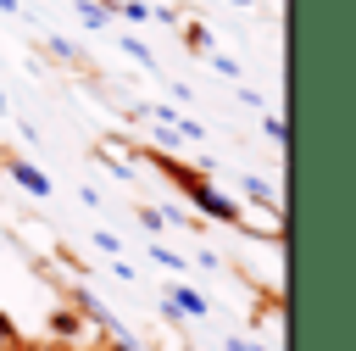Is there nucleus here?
Here are the masks:
<instances>
[{"mask_svg":"<svg viewBox=\"0 0 356 351\" xmlns=\"http://www.w3.org/2000/svg\"><path fill=\"white\" fill-rule=\"evenodd\" d=\"M0 351H17V329H11L6 312H0Z\"/></svg>","mask_w":356,"mask_h":351,"instance_id":"obj_13","label":"nucleus"},{"mask_svg":"<svg viewBox=\"0 0 356 351\" xmlns=\"http://www.w3.org/2000/svg\"><path fill=\"white\" fill-rule=\"evenodd\" d=\"M211 67H217L222 78H239V61H234V56H222V50H211Z\"/></svg>","mask_w":356,"mask_h":351,"instance_id":"obj_10","label":"nucleus"},{"mask_svg":"<svg viewBox=\"0 0 356 351\" xmlns=\"http://www.w3.org/2000/svg\"><path fill=\"white\" fill-rule=\"evenodd\" d=\"M239 189H245V195H250L256 206H267V217H284V206H278V195H273V184H261L256 173H245V178H239Z\"/></svg>","mask_w":356,"mask_h":351,"instance_id":"obj_4","label":"nucleus"},{"mask_svg":"<svg viewBox=\"0 0 356 351\" xmlns=\"http://www.w3.org/2000/svg\"><path fill=\"white\" fill-rule=\"evenodd\" d=\"M150 262H161L167 273H178V267H184V256H178V251H167V245H150Z\"/></svg>","mask_w":356,"mask_h":351,"instance_id":"obj_8","label":"nucleus"},{"mask_svg":"<svg viewBox=\"0 0 356 351\" xmlns=\"http://www.w3.org/2000/svg\"><path fill=\"white\" fill-rule=\"evenodd\" d=\"M0 167L28 189V195H39V201H50V173H39L28 156H17V150H0Z\"/></svg>","mask_w":356,"mask_h":351,"instance_id":"obj_2","label":"nucleus"},{"mask_svg":"<svg viewBox=\"0 0 356 351\" xmlns=\"http://www.w3.org/2000/svg\"><path fill=\"white\" fill-rule=\"evenodd\" d=\"M122 50L139 61V67H156V56H150V45H139V39H122Z\"/></svg>","mask_w":356,"mask_h":351,"instance_id":"obj_9","label":"nucleus"},{"mask_svg":"<svg viewBox=\"0 0 356 351\" xmlns=\"http://www.w3.org/2000/svg\"><path fill=\"white\" fill-rule=\"evenodd\" d=\"M72 6H78V17H83L89 28H106V22H111V11H106V0H72Z\"/></svg>","mask_w":356,"mask_h":351,"instance_id":"obj_7","label":"nucleus"},{"mask_svg":"<svg viewBox=\"0 0 356 351\" xmlns=\"http://www.w3.org/2000/svg\"><path fill=\"white\" fill-rule=\"evenodd\" d=\"M256 240H284V217H239Z\"/></svg>","mask_w":356,"mask_h":351,"instance_id":"obj_6","label":"nucleus"},{"mask_svg":"<svg viewBox=\"0 0 356 351\" xmlns=\"http://www.w3.org/2000/svg\"><path fill=\"white\" fill-rule=\"evenodd\" d=\"M0 111H6V89H0Z\"/></svg>","mask_w":356,"mask_h":351,"instance_id":"obj_16","label":"nucleus"},{"mask_svg":"<svg viewBox=\"0 0 356 351\" xmlns=\"http://www.w3.org/2000/svg\"><path fill=\"white\" fill-rule=\"evenodd\" d=\"M261 134H267L273 145H284V117H273V111H267V117H261Z\"/></svg>","mask_w":356,"mask_h":351,"instance_id":"obj_11","label":"nucleus"},{"mask_svg":"<svg viewBox=\"0 0 356 351\" xmlns=\"http://www.w3.org/2000/svg\"><path fill=\"white\" fill-rule=\"evenodd\" d=\"M222 351H250V345H245V340H228V345H222Z\"/></svg>","mask_w":356,"mask_h":351,"instance_id":"obj_14","label":"nucleus"},{"mask_svg":"<svg viewBox=\"0 0 356 351\" xmlns=\"http://www.w3.org/2000/svg\"><path fill=\"white\" fill-rule=\"evenodd\" d=\"M0 11H22V6H17V0H0Z\"/></svg>","mask_w":356,"mask_h":351,"instance_id":"obj_15","label":"nucleus"},{"mask_svg":"<svg viewBox=\"0 0 356 351\" xmlns=\"http://www.w3.org/2000/svg\"><path fill=\"white\" fill-rule=\"evenodd\" d=\"M95 156H100L117 178H134V167H139V145H128L122 134H100V139H95Z\"/></svg>","mask_w":356,"mask_h":351,"instance_id":"obj_1","label":"nucleus"},{"mask_svg":"<svg viewBox=\"0 0 356 351\" xmlns=\"http://www.w3.org/2000/svg\"><path fill=\"white\" fill-rule=\"evenodd\" d=\"M161 306H167L172 318H206V295L189 290V284H172V290L161 295Z\"/></svg>","mask_w":356,"mask_h":351,"instance_id":"obj_3","label":"nucleus"},{"mask_svg":"<svg viewBox=\"0 0 356 351\" xmlns=\"http://www.w3.org/2000/svg\"><path fill=\"white\" fill-rule=\"evenodd\" d=\"M44 45H50V56H61V61H78V50H72V45H67V39H56V33H50V39H44Z\"/></svg>","mask_w":356,"mask_h":351,"instance_id":"obj_12","label":"nucleus"},{"mask_svg":"<svg viewBox=\"0 0 356 351\" xmlns=\"http://www.w3.org/2000/svg\"><path fill=\"white\" fill-rule=\"evenodd\" d=\"M184 45H189L195 56H211V50H217V45H211V28H206V22H189V28H184Z\"/></svg>","mask_w":356,"mask_h":351,"instance_id":"obj_5","label":"nucleus"},{"mask_svg":"<svg viewBox=\"0 0 356 351\" xmlns=\"http://www.w3.org/2000/svg\"><path fill=\"white\" fill-rule=\"evenodd\" d=\"M234 6H250V0H234Z\"/></svg>","mask_w":356,"mask_h":351,"instance_id":"obj_17","label":"nucleus"}]
</instances>
